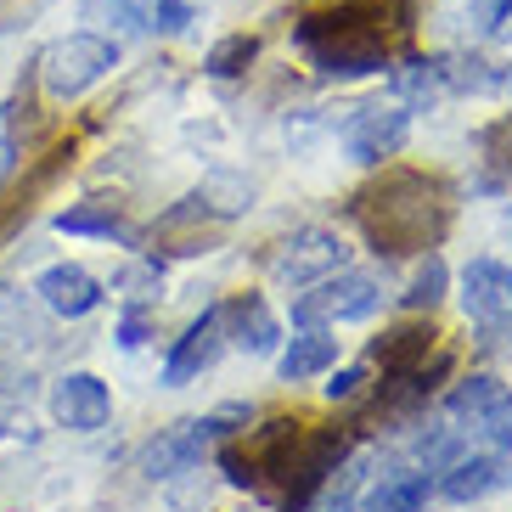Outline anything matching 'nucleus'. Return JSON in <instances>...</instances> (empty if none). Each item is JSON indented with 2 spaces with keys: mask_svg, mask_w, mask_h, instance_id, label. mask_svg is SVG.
I'll list each match as a JSON object with an SVG mask.
<instances>
[{
  "mask_svg": "<svg viewBox=\"0 0 512 512\" xmlns=\"http://www.w3.org/2000/svg\"><path fill=\"white\" fill-rule=\"evenodd\" d=\"M349 220L361 226V237L383 259H406V254H428V248L445 242L451 203H445V186L434 175L389 169L383 181H372L366 192L349 197Z\"/></svg>",
  "mask_w": 512,
  "mask_h": 512,
  "instance_id": "obj_1",
  "label": "nucleus"
},
{
  "mask_svg": "<svg viewBox=\"0 0 512 512\" xmlns=\"http://www.w3.org/2000/svg\"><path fill=\"white\" fill-rule=\"evenodd\" d=\"M383 23L389 12L377 0H355V6H332V12L304 17L293 40L310 51L327 79H366L389 68V40H383Z\"/></svg>",
  "mask_w": 512,
  "mask_h": 512,
  "instance_id": "obj_2",
  "label": "nucleus"
},
{
  "mask_svg": "<svg viewBox=\"0 0 512 512\" xmlns=\"http://www.w3.org/2000/svg\"><path fill=\"white\" fill-rule=\"evenodd\" d=\"M34 68H40V85L57 102H79L91 85H102L119 68V46L102 40V34H62L57 46H46V57L34 62Z\"/></svg>",
  "mask_w": 512,
  "mask_h": 512,
  "instance_id": "obj_3",
  "label": "nucleus"
},
{
  "mask_svg": "<svg viewBox=\"0 0 512 512\" xmlns=\"http://www.w3.org/2000/svg\"><path fill=\"white\" fill-rule=\"evenodd\" d=\"M248 417H254L248 406H220L214 417H197V422L169 428V434H158V439L147 445V456H141V473H147V479H175V473H186V467L203 462V456H209L226 434H237Z\"/></svg>",
  "mask_w": 512,
  "mask_h": 512,
  "instance_id": "obj_4",
  "label": "nucleus"
},
{
  "mask_svg": "<svg viewBox=\"0 0 512 512\" xmlns=\"http://www.w3.org/2000/svg\"><path fill=\"white\" fill-rule=\"evenodd\" d=\"M377 304H383L377 276H366V271H332V276H321V282H310L304 299H293V321H299V327L366 321V316H377Z\"/></svg>",
  "mask_w": 512,
  "mask_h": 512,
  "instance_id": "obj_5",
  "label": "nucleus"
},
{
  "mask_svg": "<svg viewBox=\"0 0 512 512\" xmlns=\"http://www.w3.org/2000/svg\"><path fill=\"white\" fill-rule=\"evenodd\" d=\"M349 456V434L344 428H316V434H299L293 445V462L282 473V512H304L321 496V484L344 467Z\"/></svg>",
  "mask_w": 512,
  "mask_h": 512,
  "instance_id": "obj_6",
  "label": "nucleus"
},
{
  "mask_svg": "<svg viewBox=\"0 0 512 512\" xmlns=\"http://www.w3.org/2000/svg\"><path fill=\"white\" fill-rule=\"evenodd\" d=\"M344 259H349V248H344L338 231L304 226V231L282 237L271 254H265V271H271V282H282V287H310V282H321V276L344 271Z\"/></svg>",
  "mask_w": 512,
  "mask_h": 512,
  "instance_id": "obj_7",
  "label": "nucleus"
},
{
  "mask_svg": "<svg viewBox=\"0 0 512 512\" xmlns=\"http://www.w3.org/2000/svg\"><path fill=\"white\" fill-rule=\"evenodd\" d=\"M406 136H411V113L406 107H355V119H349V130H344V147H349V158L355 164H366V169H377V164H389L394 152L406 147Z\"/></svg>",
  "mask_w": 512,
  "mask_h": 512,
  "instance_id": "obj_8",
  "label": "nucleus"
},
{
  "mask_svg": "<svg viewBox=\"0 0 512 512\" xmlns=\"http://www.w3.org/2000/svg\"><path fill=\"white\" fill-rule=\"evenodd\" d=\"M220 355H226V321H220V304H214V310H203V316L175 338V349H169V361H164V383L169 389H186V383L203 377Z\"/></svg>",
  "mask_w": 512,
  "mask_h": 512,
  "instance_id": "obj_9",
  "label": "nucleus"
},
{
  "mask_svg": "<svg viewBox=\"0 0 512 512\" xmlns=\"http://www.w3.org/2000/svg\"><path fill=\"white\" fill-rule=\"evenodd\" d=\"M113 411V394L96 372H68L57 377V389H51V417L68 428V434H96Z\"/></svg>",
  "mask_w": 512,
  "mask_h": 512,
  "instance_id": "obj_10",
  "label": "nucleus"
},
{
  "mask_svg": "<svg viewBox=\"0 0 512 512\" xmlns=\"http://www.w3.org/2000/svg\"><path fill=\"white\" fill-rule=\"evenodd\" d=\"M220 321H226V338L248 355H276L282 349V321L271 316V304L259 293H237V299L220 304Z\"/></svg>",
  "mask_w": 512,
  "mask_h": 512,
  "instance_id": "obj_11",
  "label": "nucleus"
},
{
  "mask_svg": "<svg viewBox=\"0 0 512 512\" xmlns=\"http://www.w3.org/2000/svg\"><path fill=\"white\" fill-rule=\"evenodd\" d=\"M496 490H512V462L507 456H456L439 479V496L456 501V507H473V501L496 496Z\"/></svg>",
  "mask_w": 512,
  "mask_h": 512,
  "instance_id": "obj_12",
  "label": "nucleus"
},
{
  "mask_svg": "<svg viewBox=\"0 0 512 512\" xmlns=\"http://www.w3.org/2000/svg\"><path fill=\"white\" fill-rule=\"evenodd\" d=\"M434 321H394L372 338V361L383 366V377H406L434 355Z\"/></svg>",
  "mask_w": 512,
  "mask_h": 512,
  "instance_id": "obj_13",
  "label": "nucleus"
},
{
  "mask_svg": "<svg viewBox=\"0 0 512 512\" xmlns=\"http://www.w3.org/2000/svg\"><path fill=\"white\" fill-rule=\"evenodd\" d=\"M428 496H434V484H428V467H394L383 479L355 496L344 512H428Z\"/></svg>",
  "mask_w": 512,
  "mask_h": 512,
  "instance_id": "obj_14",
  "label": "nucleus"
},
{
  "mask_svg": "<svg viewBox=\"0 0 512 512\" xmlns=\"http://www.w3.org/2000/svg\"><path fill=\"white\" fill-rule=\"evenodd\" d=\"M34 293H40V299H46L57 316H68V321L91 316L96 304H102V282H96L85 265H51V271H40Z\"/></svg>",
  "mask_w": 512,
  "mask_h": 512,
  "instance_id": "obj_15",
  "label": "nucleus"
},
{
  "mask_svg": "<svg viewBox=\"0 0 512 512\" xmlns=\"http://www.w3.org/2000/svg\"><path fill=\"white\" fill-rule=\"evenodd\" d=\"M462 304L473 321L507 316L512 310V265H501V259H473L462 271Z\"/></svg>",
  "mask_w": 512,
  "mask_h": 512,
  "instance_id": "obj_16",
  "label": "nucleus"
},
{
  "mask_svg": "<svg viewBox=\"0 0 512 512\" xmlns=\"http://www.w3.org/2000/svg\"><path fill=\"white\" fill-rule=\"evenodd\" d=\"M332 361H338V338H332L327 327H304L299 338H287V349L276 355V377H282V383H310V377H321Z\"/></svg>",
  "mask_w": 512,
  "mask_h": 512,
  "instance_id": "obj_17",
  "label": "nucleus"
},
{
  "mask_svg": "<svg viewBox=\"0 0 512 512\" xmlns=\"http://www.w3.org/2000/svg\"><path fill=\"white\" fill-rule=\"evenodd\" d=\"M299 434H304L299 417H271L265 428H254V439H248V456H254L259 479H265V473H271V479H282L287 462H293V445H299Z\"/></svg>",
  "mask_w": 512,
  "mask_h": 512,
  "instance_id": "obj_18",
  "label": "nucleus"
},
{
  "mask_svg": "<svg viewBox=\"0 0 512 512\" xmlns=\"http://www.w3.org/2000/svg\"><path fill=\"white\" fill-rule=\"evenodd\" d=\"M192 197H197V209H203V220H237V214L254 209V186L242 181V175H231V169L209 175Z\"/></svg>",
  "mask_w": 512,
  "mask_h": 512,
  "instance_id": "obj_19",
  "label": "nucleus"
},
{
  "mask_svg": "<svg viewBox=\"0 0 512 512\" xmlns=\"http://www.w3.org/2000/svg\"><path fill=\"white\" fill-rule=\"evenodd\" d=\"M57 231L62 237H119V242H136L119 220V203H74V209L57 214Z\"/></svg>",
  "mask_w": 512,
  "mask_h": 512,
  "instance_id": "obj_20",
  "label": "nucleus"
},
{
  "mask_svg": "<svg viewBox=\"0 0 512 512\" xmlns=\"http://www.w3.org/2000/svg\"><path fill=\"white\" fill-rule=\"evenodd\" d=\"M389 91L400 96L406 107H428V102H439V91H445V62L411 57L406 68H394V74H389Z\"/></svg>",
  "mask_w": 512,
  "mask_h": 512,
  "instance_id": "obj_21",
  "label": "nucleus"
},
{
  "mask_svg": "<svg viewBox=\"0 0 512 512\" xmlns=\"http://www.w3.org/2000/svg\"><path fill=\"white\" fill-rule=\"evenodd\" d=\"M507 389L501 377H490V372H473V377H462L451 394H445V417L451 422H479V411L496 400V394Z\"/></svg>",
  "mask_w": 512,
  "mask_h": 512,
  "instance_id": "obj_22",
  "label": "nucleus"
},
{
  "mask_svg": "<svg viewBox=\"0 0 512 512\" xmlns=\"http://www.w3.org/2000/svg\"><path fill=\"white\" fill-rule=\"evenodd\" d=\"M479 152L484 164H490V175H484V192H496L501 181H512V113L496 124H484L479 130Z\"/></svg>",
  "mask_w": 512,
  "mask_h": 512,
  "instance_id": "obj_23",
  "label": "nucleus"
},
{
  "mask_svg": "<svg viewBox=\"0 0 512 512\" xmlns=\"http://www.w3.org/2000/svg\"><path fill=\"white\" fill-rule=\"evenodd\" d=\"M445 287H451V271H445V259L428 254V259L417 265V276H411V287L400 293V304H406V310H434V304L445 299Z\"/></svg>",
  "mask_w": 512,
  "mask_h": 512,
  "instance_id": "obj_24",
  "label": "nucleus"
},
{
  "mask_svg": "<svg viewBox=\"0 0 512 512\" xmlns=\"http://www.w3.org/2000/svg\"><path fill=\"white\" fill-rule=\"evenodd\" d=\"M254 57H259L254 34H226V40L209 51V62H203V68H209L214 79H242L248 68H254Z\"/></svg>",
  "mask_w": 512,
  "mask_h": 512,
  "instance_id": "obj_25",
  "label": "nucleus"
},
{
  "mask_svg": "<svg viewBox=\"0 0 512 512\" xmlns=\"http://www.w3.org/2000/svg\"><path fill=\"white\" fill-rule=\"evenodd\" d=\"M479 434H490V445L496 451H512V389H501L490 406L479 411V422H473Z\"/></svg>",
  "mask_w": 512,
  "mask_h": 512,
  "instance_id": "obj_26",
  "label": "nucleus"
},
{
  "mask_svg": "<svg viewBox=\"0 0 512 512\" xmlns=\"http://www.w3.org/2000/svg\"><path fill=\"white\" fill-rule=\"evenodd\" d=\"M192 23H203V0H158L152 6V29L158 34H186Z\"/></svg>",
  "mask_w": 512,
  "mask_h": 512,
  "instance_id": "obj_27",
  "label": "nucleus"
},
{
  "mask_svg": "<svg viewBox=\"0 0 512 512\" xmlns=\"http://www.w3.org/2000/svg\"><path fill=\"white\" fill-rule=\"evenodd\" d=\"M214 462H220V473H226V484H237V490H259V467H254V456H242V451H231V445H220L214 451Z\"/></svg>",
  "mask_w": 512,
  "mask_h": 512,
  "instance_id": "obj_28",
  "label": "nucleus"
},
{
  "mask_svg": "<svg viewBox=\"0 0 512 512\" xmlns=\"http://www.w3.org/2000/svg\"><path fill=\"white\" fill-rule=\"evenodd\" d=\"M366 383H372V377H366V366H344V372L327 383V400H332V406H344V400H361Z\"/></svg>",
  "mask_w": 512,
  "mask_h": 512,
  "instance_id": "obj_29",
  "label": "nucleus"
},
{
  "mask_svg": "<svg viewBox=\"0 0 512 512\" xmlns=\"http://www.w3.org/2000/svg\"><path fill=\"white\" fill-rule=\"evenodd\" d=\"M147 332H152L147 310H130V316H124V327H119V344L124 349H141V344H147Z\"/></svg>",
  "mask_w": 512,
  "mask_h": 512,
  "instance_id": "obj_30",
  "label": "nucleus"
},
{
  "mask_svg": "<svg viewBox=\"0 0 512 512\" xmlns=\"http://www.w3.org/2000/svg\"><path fill=\"white\" fill-rule=\"evenodd\" d=\"M17 169V141L12 136H0V186H6V175Z\"/></svg>",
  "mask_w": 512,
  "mask_h": 512,
  "instance_id": "obj_31",
  "label": "nucleus"
},
{
  "mask_svg": "<svg viewBox=\"0 0 512 512\" xmlns=\"http://www.w3.org/2000/svg\"><path fill=\"white\" fill-rule=\"evenodd\" d=\"M501 226H507V231H512V203H507V220H501Z\"/></svg>",
  "mask_w": 512,
  "mask_h": 512,
  "instance_id": "obj_32",
  "label": "nucleus"
},
{
  "mask_svg": "<svg viewBox=\"0 0 512 512\" xmlns=\"http://www.w3.org/2000/svg\"><path fill=\"white\" fill-rule=\"evenodd\" d=\"M507 85H512V79H507Z\"/></svg>",
  "mask_w": 512,
  "mask_h": 512,
  "instance_id": "obj_33",
  "label": "nucleus"
}]
</instances>
